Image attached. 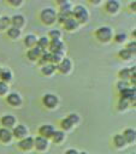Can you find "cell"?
Returning a JSON list of instances; mask_svg holds the SVG:
<instances>
[{
  "label": "cell",
  "instance_id": "cell-1",
  "mask_svg": "<svg viewBox=\"0 0 136 154\" xmlns=\"http://www.w3.org/2000/svg\"><path fill=\"white\" fill-rule=\"evenodd\" d=\"M72 17L77 20V23H87L88 19H89V13L87 11V8L82 5H77L75 7H72Z\"/></svg>",
  "mask_w": 136,
  "mask_h": 154
},
{
  "label": "cell",
  "instance_id": "cell-2",
  "mask_svg": "<svg viewBox=\"0 0 136 154\" xmlns=\"http://www.w3.org/2000/svg\"><path fill=\"white\" fill-rule=\"evenodd\" d=\"M40 19L45 25H52L57 20V12L52 7H46L40 12Z\"/></svg>",
  "mask_w": 136,
  "mask_h": 154
},
{
  "label": "cell",
  "instance_id": "cell-3",
  "mask_svg": "<svg viewBox=\"0 0 136 154\" xmlns=\"http://www.w3.org/2000/svg\"><path fill=\"white\" fill-rule=\"evenodd\" d=\"M95 37L97 38V41L106 43L112 38V29L110 26H100L95 31Z\"/></svg>",
  "mask_w": 136,
  "mask_h": 154
},
{
  "label": "cell",
  "instance_id": "cell-4",
  "mask_svg": "<svg viewBox=\"0 0 136 154\" xmlns=\"http://www.w3.org/2000/svg\"><path fill=\"white\" fill-rule=\"evenodd\" d=\"M42 102L43 105L47 107V108H55L58 106V102H59V99L57 95L54 94H45L43 97H42Z\"/></svg>",
  "mask_w": 136,
  "mask_h": 154
},
{
  "label": "cell",
  "instance_id": "cell-5",
  "mask_svg": "<svg viewBox=\"0 0 136 154\" xmlns=\"http://www.w3.org/2000/svg\"><path fill=\"white\" fill-rule=\"evenodd\" d=\"M48 48H49V53H64L65 45L63 43L61 40H52L49 41Z\"/></svg>",
  "mask_w": 136,
  "mask_h": 154
},
{
  "label": "cell",
  "instance_id": "cell-6",
  "mask_svg": "<svg viewBox=\"0 0 136 154\" xmlns=\"http://www.w3.org/2000/svg\"><path fill=\"white\" fill-rule=\"evenodd\" d=\"M26 135H28V129H26V126L23 125V124H18V125L14 126L13 130H12V136L16 137V138H18L19 141L23 140V138H25Z\"/></svg>",
  "mask_w": 136,
  "mask_h": 154
},
{
  "label": "cell",
  "instance_id": "cell-7",
  "mask_svg": "<svg viewBox=\"0 0 136 154\" xmlns=\"http://www.w3.org/2000/svg\"><path fill=\"white\" fill-rule=\"evenodd\" d=\"M71 69H72V63H71V60H70L69 58H64V59L57 65V70H58L60 73H63V75L69 73V72L71 71Z\"/></svg>",
  "mask_w": 136,
  "mask_h": 154
},
{
  "label": "cell",
  "instance_id": "cell-8",
  "mask_svg": "<svg viewBox=\"0 0 136 154\" xmlns=\"http://www.w3.org/2000/svg\"><path fill=\"white\" fill-rule=\"evenodd\" d=\"M6 102L12 107H18L22 105V97L18 93H10L6 96Z\"/></svg>",
  "mask_w": 136,
  "mask_h": 154
},
{
  "label": "cell",
  "instance_id": "cell-9",
  "mask_svg": "<svg viewBox=\"0 0 136 154\" xmlns=\"http://www.w3.org/2000/svg\"><path fill=\"white\" fill-rule=\"evenodd\" d=\"M54 132V128L53 125H49V124H45V125H41L40 129H39V135L46 140L51 138L52 135Z\"/></svg>",
  "mask_w": 136,
  "mask_h": 154
},
{
  "label": "cell",
  "instance_id": "cell-10",
  "mask_svg": "<svg viewBox=\"0 0 136 154\" xmlns=\"http://www.w3.org/2000/svg\"><path fill=\"white\" fill-rule=\"evenodd\" d=\"M18 148H19L20 150H24V152L32 149V148H34V138L30 137V136H26L25 138L20 140V141L18 142Z\"/></svg>",
  "mask_w": 136,
  "mask_h": 154
},
{
  "label": "cell",
  "instance_id": "cell-11",
  "mask_svg": "<svg viewBox=\"0 0 136 154\" xmlns=\"http://www.w3.org/2000/svg\"><path fill=\"white\" fill-rule=\"evenodd\" d=\"M0 123L4 128L6 129H11V128H14V124H16V117L13 114H5L1 117L0 119Z\"/></svg>",
  "mask_w": 136,
  "mask_h": 154
},
{
  "label": "cell",
  "instance_id": "cell-12",
  "mask_svg": "<svg viewBox=\"0 0 136 154\" xmlns=\"http://www.w3.org/2000/svg\"><path fill=\"white\" fill-rule=\"evenodd\" d=\"M34 148L39 152H43L48 148V140L41 137V136H37L34 138Z\"/></svg>",
  "mask_w": 136,
  "mask_h": 154
},
{
  "label": "cell",
  "instance_id": "cell-13",
  "mask_svg": "<svg viewBox=\"0 0 136 154\" xmlns=\"http://www.w3.org/2000/svg\"><path fill=\"white\" fill-rule=\"evenodd\" d=\"M43 52H45V51L41 49L39 46H35V47H32V48H30V49L28 51L26 57H28L29 60H31V61H36V60H39V58L41 57V54H42Z\"/></svg>",
  "mask_w": 136,
  "mask_h": 154
},
{
  "label": "cell",
  "instance_id": "cell-14",
  "mask_svg": "<svg viewBox=\"0 0 136 154\" xmlns=\"http://www.w3.org/2000/svg\"><path fill=\"white\" fill-rule=\"evenodd\" d=\"M118 10H119V2L117 0H108V1H106V4H105V11L107 13L114 14V13L118 12Z\"/></svg>",
  "mask_w": 136,
  "mask_h": 154
},
{
  "label": "cell",
  "instance_id": "cell-15",
  "mask_svg": "<svg viewBox=\"0 0 136 154\" xmlns=\"http://www.w3.org/2000/svg\"><path fill=\"white\" fill-rule=\"evenodd\" d=\"M119 94H120V99L128 100L129 102H130V101L135 102V88H134V87H132V88L129 87V88H126V89L119 91Z\"/></svg>",
  "mask_w": 136,
  "mask_h": 154
},
{
  "label": "cell",
  "instance_id": "cell-16",
  "mask_svg": "<svg viewBox=\"0 0 136 154\" xmlns=\"http://www.w3.org/2000/svg\"><path fill=\"white\" fill-rule=\"evenodd\" d=\"M10 20H11V25L13 28H17V29H20L25 23V19H24L23 14H14L10 18Z\"/></svg>",
  "mask_w": 136,
  "mask_h": 154
},
{
  "label": "cell",
  "instance_id": "cell-17",
  "mask_svg": "<svg viewBox=\"0 0 136 154\" xmlns=\"http://www.w3.org/2000/svg\"><path fill=\"white\" fill-rule=\"evenodd\" d=\"M125 140L126 143H132L135 142V138H136V131L135 129H131V128H128L123 131V135H122Z\"/></svg>",
  "mask_w": 136,
  "mask_h": 154
},
{
  "label": "cell",
  "instance_id": "cell-18",
  "mask_svg": "<svg viewBox=\"0 0 136 154\" xmlns=\"http://www.w3.org/2000/svg\"><path fill=\"white\" fill-rule=\"evenodd\" d=\"M64 28H65V30H67V31H73V30H76L77 28H78V23H77V20L73 18V17H70V18H67L65 22H64Z\"/></svg>",
  "mask_w": 136,
  "mask_h": 154
},
{
  "label": "cell",
  "instance_id": "cell-19",
  "mask_svg": "<svg viewBox=\"0 0 136 154\" xmlns=\"http://www.w3.org/2000/svg\"><path fill=\"white\" fill-rule=\"evenodd\" d=\"M12 131L10 129H6V128H1L0 129V141L2 143H7L12 140Z\"/></svg>",
  "mask_w": 136,
  "mask_h": 154
},
{
  "label": "cell",
  "instance_id": "cell-20",
  "mask_svg": "<svg viewBox=\"0 0 136 154\" xmlns=\"http://www.w3.org/2000/svg\"><path fill=\"white\" fill-rule=\"evenodd\" d=\"M57 70V65H53V64H46L43 66H41V73L45 75V76H51L53 75V72Z\"/></svg>",
  "mask_w": 136,
  "mask_h": 154
},
{
  "label": "cell",
  "instance_id": "cell-21",
  "mask_svg": "<svg viewBox=\"0 0 136 154\" xmlns=\"http://www.w3.org/2000/svg\"><path fill=\"white\" fill-rule=\"evenodd\" d=\"M36 43H37V38H36L35 35L29 34V35H26V36L24 37V45H25L28 48H32V47H35Z\"/></svg>",
  "mask_w": 136,
  "mask_h": 154
},
{
  "label": "cell",
  "instance_id": "cell-22",
  "mask_svg": "<svg viewBox=\"0 0 136 154\" xmlns=\"http://www.w3.org/2000/svg\"><path fill=\"white\" fill-rule=\"evenodd\" d=\"M58 5L60 7V12H63V13H71V11H72L71 2H69L66 0H63V1H58Z\"/></svg>",
  "mask_w": 136,
  "mask_h": 154
},
{
  "label": "cell",
  "instance_id": "cell-23",
  "mask_svg": "<svg viewBox=\"0 0 136 154\" xmlns=\"http://www.w3.org/2000/svg\"><path fill=\"white\" fill-rule=\"evenodd\" d=\"M113 144L117 147V148H124L125 146H126V142H125V140H124V137L120 135V134H117V135H114L113 136Z\"/></svg>",
  "mask_w": 136,
  "mask_h": 154
},
{
  "label": "cell",
  "instance_id": "cell-24",
  "mask_svg": "<svg viewBox=\"0 0 136 154\" xmlns=\"http://www.w3.org/2000/svg\"><path fill=\"white\" fill-rule=\"evenodd\" d=\"M12 79V72L10 69H1V73H0V81L8 83Z\"/></svg>",
  "mask_w": 136,
  "mask_h": 154
},
{
  "label": "cell",
  "instance_id": "cell-25",
  "mask_svg": "<svg viewBox=\"0 0 136 154\" xmlns=\"http://www.w3.org/2000/svg\"><path fill=\"white\" fill-rule=\"evenodd\" d=\"M52 141L54 142V143H61L64 140H65V134L63 132V131H57V130H54V132H53V135H52Z\"/></svg>",
  "mask_w": 136,
  "mask_h": 154
},
{
  "label": "cell",
  "instance_id": "cell-26",
  "mask_svg": "<svg viewBox=\"0 0 136 154\" xmlns=\"http://www.w3.org/2000/svg\"><path fill=\"white\" fill-rule=\"evenodd\" d=\"M7 36L12 40H16L20 36V29H17V28H13V26H10L7 29Z\"/></svg>",
  "mask_w": 136,
  "mask_h": 154
},
{
  "label": "cell",
  "instance_id": "cell-27",
  "mask_svg": "<svg viewBox=\"0 0 136 154\" xmlns=\"http://www.w3.org/2000/svg\"><path fill=\"white\" fill-rule=\"evenodd\" d=\"M39 64L41 65V66H43V65H46V64H49L51 63V53L49 52H43L42 54H41V57L39 58Z\"/></svg>",
  "mask_w": 136,
  "mask_h": 154
},
{
  "label": "cell",
  "instance_id": "cell-28",
  "mask_svg": "<svg viewBox=\"0 0 136 154\" xmlns=\"http://www.w3.org/2000/svg\"><path fill=\"white\" fill-rule=\"evenodd\" d=\"M64 59V53H51V64L58 65Z\"/></svg>",
  "mask_w": 136,
  "mask_h": 154
},
{
  "label": "cell",
  "instance_id": "cell-29",
  "mask_svg": "<svg viewBox=\"0 0 136 154\" xmlns=\"http://www.w3.org/2000/svg\"><path fill=\"white\" fill-rule=\"evenodd\" d=\"M48 45H49V38H48V37L42 36V37L37 38V43H36V46H39L41 49L46 51V48L48 47Z\"/></svg>",
  "mask_w": 136,
  "mask_h": 154
},
{
  "label": "cell",
  "instance_id": "cell-30",
  "mask_svg": "<svg viewBox=\"0 0 136 154\" xmlns=\"http://www.w3.org/2000/svg\"><path fill=\"white\" fill-rule=\"evenodd\" d=\"M118 77L120 78V81H126L128 78H130L131 77V71H130V69H122V70H119V72H118Z\"/></svg>",
  "mask_w": 136,
  "mask_h": 154
},
{
  "label": "cell",
  "instance_id": "cell-31",
  "mask_svg": "<svg viewBox=\"0 0 136 154\" xmlns=\"http://www.w3.org/2000/svg\"><path fill=\"white\" fill-rule=\"evenodd\" d=\"M60 37H61V32L58 29H53L48 32V38H51V41L52 40H60Z\"/></svg>",
  "mask_w": 136,
  "mask_h": 154
},
{
  "label": "cell",
  "instance_id": "cell-32",
  "mask_svg": "<svg viewBox=\"0 0 136 154\" xmlns=\"http://www.w3.org/2000/svg\"><path fill=\"white\" fill-rule=\"evenodd\" d=\"M11 24V20H10V17H7V16H2V17H0V25H1V30L2 29H8L10 25Z\"/></svg>",
  "mask_w": 136,
  "mask_h": 154
},
{
  "label": "cell",
  "instance_id": "cell-33",
  "mask_svg": "<svg viewBox=\"0 0 136 154\" xmlns=\"http://www.w3.org/2000/svg\"><path fill=\"white\" fill-rule=\"evenodd\" d=\"M118 55H119V58L123 59V60H129L132 54H131L126 48H123V49H120V51L118 52Z\"/></svg>",
  "mask_w": 136,
  "mask_h": 154
},
{
  "label": "cell",
  "instance_id": "cell-34",
  "mask_svg": "<svg viewBox=\"0 0 136 154\" xmlns=\"http://www.w3.org/2000/svg\"><path fill=\"white\" fill-rule=\"evenodd\" d=\"M70 17H72V13H63V12L57 13V20H58L59 23H61V24H64V22H65L67 18H70Z\"/></svg>",
  "mask_w": 136,
  "mask_h": 154
},
{
  "label": "cell",
  "instance_id": "cell-35",
  "mask_svg": "<svg viewBox=\"0 0 136 154\" xmlns=\"http://www.w3.org/2000/svg\"><path fill=\"white\" fill-rule=\"evenodd\" d=\"M72 126H73V125L69 122L67 118L61 119V122H60V128H61L63 130H70V129H72Z\"/></svg>",
  "mask_w": 136,
  "mask_h": 154
},
{
  "label": "cell",
  "instance_id": "cell-36",
  "mask_svg": "<svg viewBox=\"0 0 136 154\" xmlns=\"http://www.w3.org/2000/svg\"><path fill=\"white\" fill-rule=\"evenodd\" d=\"M66 118L69 119V122H70L72 125H76V124L79 122V117H78V114H76V113H70Z\"/></svg>",
  "mask_w": 136,
  "mask_h": 154
},
{
  "label": "cell",
  "instance_id": "cell-37",
  "mask_svg": "<svg viewBox=\"0 0 136 154\" xmlns=\"http://www.w3.org/2000/svg\"><path fill=\"white\" fill-rule=\"evenodd\" d=\"M128 107H129V101L124 100V99H119V101H118V109L119 111H124Z\"/></svg>",
  "mask_w": 136,
  "mask_h": 154
},
{
  "label": "cell",
  "instance_id": "cell-38",
  "mask_svg": "<svg viewBox=\"0 0 136 154\" xmlns=\"http://www.w3.org/2000/svg\"><path fill=\"white\" fill-rule=\"evenodd\" d=\"M113 40H114L117 43H123V42L126 40V34H124V32H119V34H117V35L113 37Z\"/></svg>",
  "mask_w": 136,
  "mask_h": 154
},
{
  "label": "cell",
  "instance_id": "cell-39",
  "mask_svg": "<svg viewBox=\"0 0 136 154\" xmlns=\"http://www.w3.org/2000/svg\"><path fill=\"white\" fill-rule=\"evenodd\" d=\"M7 91H8V87H7V83H5V82L0 81V96H2V95H6V94H7Z\"/></svg>",
  "mask_w": 136,
  "mask_h": 154
},
{
  "label": "cell",
  "instance_id": "cell-40",
  "mask_svg": "<svg viewBox=\"0 0 136 154\" xmlns=\"http://www.w3.org/2000/svg\"><path fill=\"white\" fill-rule=\"evenodd\" d=\"M126 88H129V83H128L126 81H119V82L117 83V89H118L119 91H122V90H124V89H126Z\"/></svg>",
  "mask_w": 136,
  "mask_h": 154
},
{
  "label": "cell",
  "instance_id": "cell-41",
  "mask_svg": "<svg viewBox=\"0 0 136 154\" xmlns=\"http://www.w3.org/2000/svg\"><path fill=\"white\" fill-rule=\"evenodd\" d=\"M131 54H135V52H136V42L135 41H131V42H129L128 43V46L125 47Z\"/></svg>",
  "mask_w": 136,
  "mask_h": 154
},
{
  "label": "cell",
  "instance_id": "cell-42",
  "mask_svg": "<svg viewBox=\"0 0 136 154\" xmlns=\"http://www.w3.org/2000/svg\"><path fill=\"white\" fill-rule=\"evenodd\" d=\"M7 2L12 6H19L22 4V0H7Z\"/></svg>",
  "mask_w": 136,
  "mask_h": 154
},
{
  "label": "cell",
  "instance_id": "cell-43",
  "mask_svg": "<svg viewBox=\"0 0 136 154\" xmlns=\"http://www.w3.org/2000/svg\"><path fill=\"white\" fill-rule=\"evenodd\" d=\"M64 154H78V152L76 150V149H73V148H71V149H67Z\"/></svg>",
  "mask_w": 136,
  "mask_h": 154
},
{
  "label": "cell",
  "instance_id": "cell-44",
  "mask_svg": "<svg viewBox=\"0 0 136 154\" xmlns=\"http://www.w3.org/2000/svg\"><path fill=\"white\" fill-rule=\"evenodd\" d=\"M135 7H136V2L134 1V2L130 4V8H131V11H135Z\"/></svg>",
  "mask_w": 136,
  "mask_h": 154
},
{
  "label": "cell",
  "instance_id": "cell-45",
  "mask_svg": "<svg viewBox=\"0 0 136 154\" xmlns=\"http://www.w3.org/2000/svg\"><path fill=\"white\" fill-rule=\"evenodd\" d=\"M130 82H131L132 85H135V75H132V76L130 77Z\"/></svg>",
  "mask_w": 136,
  "mask_h": 154
},
{
  "label": "cell",
  "instance_id": "cell-46",
  "mask_svg": "<svg viewBox=\"0 0 136 154\" xmlns=\"http://www.w3.org/2000/svg\"><path fill=\"white\" fill-rule=\"evenodd\" d=\"M78 154H88L87 152H81V153H78Z\"/></svg>",
  "mask_w": 136,
  "mask_h": 154
},
{
  "label": "cell",
  "instance_id": "cell-47",
  "mask_svg": "<svg viewBox=\"0 0 136 154\" xmlns=\"http://www.w3.org/2000/svg\"><path fill=\"white\" fill-rule=\"evenodd\" d=\"M1 69H2V67H0V73H1Z\"/></svg>",
  "mask_w": 136,
  "mask_h": 154
},
{
  "label": "cell",
  "instance_id": "cell-48",
  "mask_svg": "<svg viewBox=\"0 0 136 154\" xmlns=\"http://www.w3.org/2000/svg\"><path fill=\"white\" fill-rule=\"evenodd\" d=\"M0 30H1V25H0Z\"/></svg>",
  "mask_w": 136,
  "mask_h": 154
},
{
  "label": "cell",
  "instance_id": "cell-49",
  "mask_svg": "<svg viewBox=\"0 0 136 154\" xmlns=\"http://www.w3.org/2000/svg\"><path fill=\"white\" fill-rule=\"evenodd\" d=\"M132 154H135V153H132Z\"/></svg>",
  "mask_w": 136,
  "mask_h": 154
}]
</instances>
